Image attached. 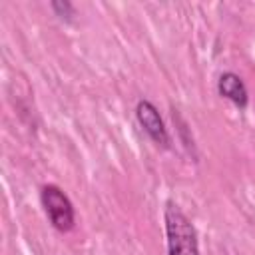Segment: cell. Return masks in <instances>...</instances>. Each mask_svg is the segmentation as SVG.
Segmentation results:
<instances>
[{
	"label": "cell",
	"mask_w": 255,
	"mask_h": 255,
	"mask_svg": "<svg viewBox=\"0 0 255 255\" xmlns=\"http://www.w3.org/2000/svg\"><path fill=\"white\" fill-rule=\"evenodd\" d=\"M163 223L167 255H199L197 229L173 199L165 201Z\"/></svg>",
	"instance_id": "obj_1"
},
{
	"label": "cell",
	"mask_w": 255,
	"mask_h": 255,
	"mask_svg": "<svg viewBox=\"0 0 255 255\" xmlns=\"http://www.w3.org/2000/svg\"><path fill=\"white\" fill-rule=\"evenodd\" d=\"M40 203L50 225L60 233H70L76 227V209L70 197L56 183H46L40 187Z\"/></svg>",
	"instance_id": "obj_2"
},
{
	"label": "cell",
	"mask_w": 255,
	"mask_h": 255,
	"mask_svg": "<svg viewBox=\"0 0 255 255\" xmlns=\"http://www.w3.org/2000/svg\"><path fill=\"white\" fill-rule=\"evenodd\" d=\"M135 120L141 126V129L147 133V137L161 149H169L171 147V137L169 131L165 128V122L159 114V110L155 108L153 102L141 98L135 104Z\"/></svg>",
	"instance_id": "obj_3"
},
{
	"label": "cell",
	"mask_w": 255,
	"mask_h": 255,
	"mask_svg": "<svg viewBox=\"0 0 255 255\" xmlns=\"http://www.w3.org/2000/svg\"><path fill=\"white\" fill-rule=\"evenodd\" d=\"M217 94L231 102L235 108L239 110H245L249 106V92H247V86L243 82V78L235 72H221L219 78H217Z\"/></svg>",
	"instance_id": "obj_4"
},
{
	"label": "cell",
	"mask_w": 255,
	"mask_h": 255,
	"mask_svg": "<svg viewBox=\"0 0 255 255\" xmlns=\"http://www.w3.org/2000/svg\"><path fill=\"white\" fill-rule=\"evenodd\" d=\"M50 8L64 22H72L74 16H76V8H74V4L70 0H52L50 2Z\"/></svg>",
	"instance_id": "obj_5"
}]
</instances>
